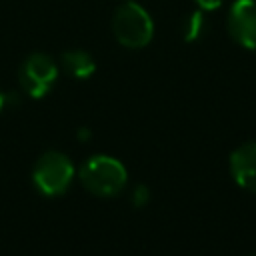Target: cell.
Wrapping results in <instances>:
<instances>
[{
    "mask_svg": "<svg viewBox=\"0 0 256 256\" xmlns=\"http://www.w3.org/2000/svg\"><path fill=\"white\" fill-rule=\"evenodd\" d=\"M80 182L90 194L108 198V196H116L124 190V186L128 182V172L118 158L106 156V154H96V156H90L82 164Z\"/></svg>",
    "mask_w": 256,
    "mask_h": 256,
    "instance_id": "cell-1",
    "label": "cell"
},
{
    "mask_svg": "<svg viewBox=\"0 0 256 256\" xmlns=\"http://www.w3.org/2000/svg\"><path fill=\"white\" fill-rule=\"evenodd\" d=\"M112 32L122 46L144 48L154 36V22L140 4L128 0L114 12Z\"/></svg>",
    "mask_w": 256,
    "mask_h": 256,
    "instance_id": "cell-2",
    "label": "cell"
},
{
    "mask_svg": "<svg viewBox=\"0 0 256 256\" xmlns=\"http://www.w3.org/2000/svg\"><path fill=\"white\" fill-rule=\"evenodd\" d=\"M74 180V164L72 160L58 150L44 152L32 170V182L44 196H60L68 190Z\"/></svg>",
    "mask_w": 256,
    "mask_h": 256,
    "instance_id": "cell-3",
    "label": "cell"
},
{
    "mask_svg": "<svg viewBox=\"0 0 256 256\" xmlns=\"http://www.w3.org/2000/svg\"><path fill=\"white\" fill-rule=\"evenodd\" d=\"M56 78H58L56 62L48 54H42V52L30 54L22 62L20 72H18V80H20L22 90L32 98L46 96L52 90Z\"/></svg>",
    "mask_w": 256,
    "mask_h": 256,
    "instance_id": "cell-4",
    "label": "cell"
},
{
    "mask_svg": "<svg viewBox=\"0 0 256 256\" xmlns=\"http://www.w3.org/2000/svg\"><path fill=\"white\" fill-rule=\"evenodd\" d=\"M228 32L242 48H256V0H236L230 6Z\"/></svg>",
    "mask_w": 256,
    "mask_h": 256,
    "instance_id": "cell-5",
    "label": "cell"
},
{
    "mask_svg": "<svg viewBox=\"0 0 256 256\" xmlns=\"http://www.w3.org/2000/svg\"><path fill=\"white\" fill-rule=\"evenodd\" d=\"M230 174L240 188L256 194V140L240 144L230 154Z\"/></svg>",
    "mask_w": 256,
    "mask_h": 256,
    "instance_id": "cell-6",
    "label": "cell"
},
{
    "mask_svg": "<svg viewBox=\"0 0 256 256\" xmlns=\"http://www.w3.org/2000/svg\"><path fill=\"white\" fill-rule=\"evenodd\" d=\"M62 66L72 78H78V80L90 78L96 70V62L86 50H68V52H64L62 54Z\"/></svg>",
    "mask_w": 256,
    "mask_h": 256,
    "instance_id": "cell-7",
    "label": "cell"
},
{
    "mask_svg": "<svg viewBox=\"0 0 256 256\" xmlns=\"http://www.w3.org/2000/svg\"><path fill=\"white\" fill-rule=\"evenodd\" d=\"M206 32V18L204 14L198 10V12H192L186 16L184 20V26H182V34H184V40L186 42H196L204 36Z\"/></svg>",
    "mask_w": 256,
    "mask_h": 256,
    "instance_id": "cell-8",
    "label": "cell"
},
{
    "mask_svg": "<svg viewBox=\"0 0 256 256\" xmlns=\"http://www.w3.org/2000/svg\"><path fill=\"white\" fill-rule=\"evenodd\" d=\"M148 198H150V192H148V188L146 186H136V190H134V194H132V202H134V206L136 208H142L146 202H148Z\"/></svg>",
    "mask_w": 256,
    "mask_h": 256,
    "instance_id": "cell-9",
    "label": "cell"
},
{
    "mask_svg": "<svg viewBox=\"0 0 256 256\" xmlns=\"http://www.w3.org/2000/svg\"><path fill=\"white\" fill-rule=\"evenodd\" d=\"M202 10H214V8H220L224 0H194Z\"/></svg>",
    "mask_w": 256,
    "mask_h": 256,
    "instance_id": "cell-10",
    "label": "cell"
},
{
    "mask_svg": "<svg viewBox=\"0 0 256 256\" xmlns=\"http://www.w3.org/2000/svg\"><path fill=\"white\" fill-rule=\"evenodd\" d=\"M76 136H78V138H80V140H86V138H88V136H90V132H88V128H80V130H78V134H76Z\"/></svg>",
    "mask_w": 256,
    "mask_h": 256,
    "instance_id": "cell-11",
    "label": "cell"
},
{
    "mask_svg": "<svg viewBox=\"0 0 256 256\" xmlns=\"http://www.w3.org/2000/svg\"><path fill=\"white\" fill-rule=\"evenodd\" d=\"M4 104H6V96L0 92V112H2V108H4Z\"/></svg>",
    "mask_w": 256,
    "mask_h": 256,
    "instance_id": "cell-12",
    "label": "cell"
},
{
    "mask_svg": "<svg viewBox=\"0 0 256 256\" xmlns=\"http://www.w3.org/2000/svg\"><path fill=\"white\" fill-rule=\"evenodd\" d=\"M248 256H256V252H254V254H248Z\"/></svg>",
    "mask_w": 256,
    "mask_h": 256,
    "instance_id": "cell-13",
    "label": "cell"
}]
</instances>
